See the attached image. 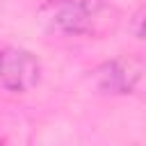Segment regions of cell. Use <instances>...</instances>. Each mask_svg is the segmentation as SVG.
<instances>
[{
  "label": "cell",
  "instance_id": "3957f363",
  "mask_svg": "<svg viewBox=\"0 0 146 146\" xmlns=\"http://www.w3.org/2000/svg\"><path fill=\"white\" fill-rule=\"evenodd\" d=\"M144 75V64L135 57H114L94 71V82L103 94H130Z\"/></svg>",
  "mask_w": 146,
  "mask_h": 146
},
{
  "label": "cell",
  "instance_id": "277c9868",
  "mask_svg": "<svg viewBox=\"0 0 146 146\" xmlns=\"http://www.w3.org/2000/svg\"><path fill=\"white\" fill-rule=\"evenodd\" d=\"M130 32H132L135 39H139V41L146 43V5H141L132 14V18H130Z\"/></svg>",
  "mask_w": 146,
  "mask_h": 146
},
{
  "label": "cell",
  "instance_id": "7a4b0ae2",
  "mask_svg": "<svg viewBox=\"0 0 146 146\" xmlns=\"http://www.w3.org/2000/svg\"><path fill=\"white\" fill-rule=\"evenodd\" d=\"M41 80V62L34 52L18 46L0 48V91L25 94Z\"/></svg>",
  "mask_w": 146,
  "mask_h": 146
},
{
  "label": "cell",
  "instance_id": "6da1fadb",
  "mask_svg": "<svg viewBox=\"0 0 146 146\" xmlns=\"http://www.w3.org/2000/svg\"><path fill=\"white\" fill-rule=\"evenodd\" d=\"M36 21L59 36H100L116 25L119 11L105 0H46Z\"/></svg>",
  "mask_w": 146,
  "mask_h": 146
}]
</instances>
